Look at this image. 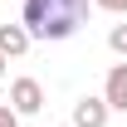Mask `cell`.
Returning <instances> with one entry per match:
<instances>
[{
  "label": "cell",
  "instance_id": "cell-1",
  "mask_svg": "<svg viewBox=\"0 0 127 127\" xmlns=\"http://www.w3.org/2000/svg\"><path fill=\"white\" fill-rule=\"evenodd\" d=\"M88 20V0H25V34L30 39H73L78 25Z\"/></svg>",
  "mask_w": 127,
  "mask_h": 127
},
{
  "label": "cell",
  "instance_id": "cell-2",
  "mask_svg": "<svg viewBox=\"0 0 127 127\" xmlns=\"http://www.w3.org/2000/svg\"><path fill=\"white\" fill-rule=\"evenodd\" d=\"M10 108H15L20 117H30V112L44 108V88H39V78H15V83H10Z\"/></svg>",
  "mask_w": 127,
  "mask_h": 127
},
{
  "label": "cell",
  "instance_id": "cell-3",
  "mask_svg": "<svg viewBox=\"0 0 127 127\" xmlns=\"http://www.w3.org/2000/svg\"><path fill=\"white\" fill-rule=\"evenodd\" d=\"M108 98H78V103H73V127H108Z\"/></svg>",
  "mask_w": 127,
  "mask_h": 127
},
{
  "label": "cell",
  "instance_id": "cell-4",
  "mask_svg": "<svg viewBox=\"0 0 127 127\" xmlns=\"http://www.w3.org/2000/svg\"><path fill=\"white\" fill-rule=\"evenodd\" d=\"M103 98H108V108L127 112V64H112V68H108V83H103Z\"/></svg>",
  "mask_w": 127,
  "mask_h": 127
},
{
  "label": "cell",
  "instance_id": "cell-5",
  "mask_svg": "<svg viewBox=\"0 0 127 127\" xmlns=\"http://www.w3.org/2000/svg\"><path fill=\"white\" fill-rule=\"evenodd\" d=\"M25 49H30L25 25H0V59H20Z\"/></svg>",
  "mask_w": 127,
  "mask_h": 127
},
{
  "label": "cell",
  "instance_id": "cell-6",
  "mask_svg": "<svg viewBox=\"0 0 127 127\" xmlns=\"http://www.w3.org/2000/svg\"><path fill=\"white\" fill-rule=\"evenodd\" d=\"M108 49L127 59V25H112V34H108Z\"/></svg>",
  "mask_w": 127,
  "mask_h": 127
},
{
  "label": "cell",
  "instance_id": "cell-7",
  "mask_svg": "<svg viewBox=\"0 0 127 127\" xmlns=\"http://www.w3.org/2000/svg\"><path fill=\"white\" fill-rule=\"evenodd\" d=\"M0 127H20V112L10 108V103H0Z\"/></svg>",
  "mask_w": 127,
  "mask_h": 127
},
{
  "label": "cell",
  "instance_id": "cell-8",
  "mask_svg": "<svg viewBox=\"0 0 127 127\" xmlns=\"http://www.w3.org/2000/svg\"><path fill=\"white\" fill-rule=\"evenodd\" d=\"M98 10H112V15H127V0H98Z\"/></svg>",
  "mask_w": 127,
  "mask_h": 127
},
{
  "label": "cell",
  "instance_id": "cell-9",
  "mask_svg": "<svg viewBox=\"0 0 127 127\" xmlns=\"http://www.w3.org/2000/svg\"><path fill=\"white\" fill-rule=\"evenodd\" d=\"M0 78H5V59H0Z\"/></svg>",
  "mask_w": 127,
  "mask_h": 127
}]
</instances>
